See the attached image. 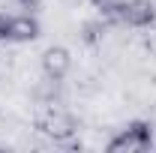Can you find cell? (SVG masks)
I'll return each mask as SVG.
<instances>
[{"instance_id": "52a82bcc", "label": "cell", "mask_w": 156, "mask_h": 153, "mask_svg": "<svg viewBox=\"0 0 156 153\" xmlns=\"http://www.w3.org/2000/svg\"><path fill=\"white\" fill-rule=\"evenodd\" d=\"M93 3H96L99 9H105V6H108V3H111V0H93Z\"/></svg>"}, {"instance_id": "5b68a950", "label": "cell", "mask_w": 156, "mask_h": 153, "mask_svg": "<svg viewBox=\"0 0 156 153\" xmlns=\"http://www.w3.org/2000/svg\"><path fill=\"white\" fill-rule=\"evenodd\" d=\"M39 63H42V75L48 81H54V84H60L63 78L69 75V69H72V51L66 45H48L42 51Z\"/></svg>"}, {"instance_id": "277c9868", "label": "cell", "mask_w": 156, "mask_h": 153, "mask_svg": "<svg viewBox=\"0 0 156 153\" xmlns=\"http://www.w3.org/2000/svg\"><path fill=\"white\" fill-rule=\"evenodd\" d=\"M36 129L45 135V138H51V141H69V138L78 132L72 114H66V111L57 108V105H45V108H39Z\"/></svg>"}, {"instance_id": "7a4b0ae2", "label": "cell", "mask_w": 156, "mask_h": 153, "mask_svg": "<svg viewBox=\"0 0 156 153\" xmlns=\"http://www.w3.org/2000/svg\"><path fill=\"white\" fill-rule=\"evenodd\" d=\"M156 147V132L150 120H132L105 144L108 153H144Z\"/></svg>"}, {"instance_id": "8992f818", "label": "cell", "mask_w": 156, "mask_h": 153, "mask_svg": "<svg viewBox=\"0 0 156 153\" xmlns=\"http://www.w3.org/2000/svg\"><path fill=\"white\" fill-rule=\"evenodd\" d=\"M15 3H21V6H27V9H33V6H36L39 0H15Z\"/></svg>"}, {"instance_id": "3957f363", "label": "cell", "mask_w": 156, "mask_h": 153, "mask_svg": "<svg viewBox=\"0 0 156 153\" xmlns=\"http://www.w3.org/2000/svg\"><path fill=\"white\" fill-rule=\"evenodd\" d=\"M42 33V24H39L36 15L30 12H21V15H12V12H3L0 9V42H33V39Z\"/></svg>"}, {"instance_id": "6da1fadb", "label": "cell", "mask_w": 156, "mask_h": 153, "mask_svg": "<svg viewBox=\"0 0 156 153\" xmlns=\"http://www.w3.org/2000/svg\"><path fill=\"white\" fill-rule=\"evenodd\" d=\"M102 12H105V18H111L114 24L132 27V30H147V27L156 24L153 0H111Z\"/></svg>"}]
</instances>
